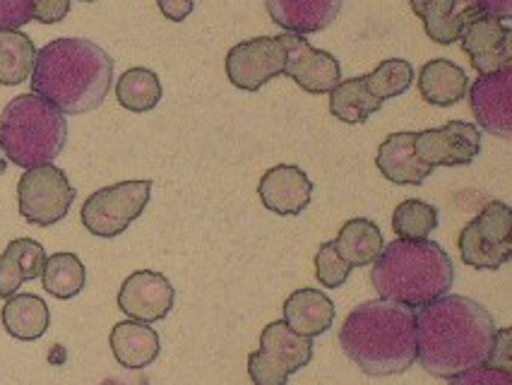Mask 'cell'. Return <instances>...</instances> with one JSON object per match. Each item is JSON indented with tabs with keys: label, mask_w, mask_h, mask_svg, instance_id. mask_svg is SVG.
<instances>
[{
	"label": "cell",
	"mask_w": 512,
	"mask_h": 385,
	"mask_svg": "<svg viewBox=\"0 0 512 385\" xmlns=\"http://www.w3.org/2000/svg\"><path fill=\"white\" fill-rule=\"evenodd\" d=\"M279 41L287 51L284 75L291 77L303 92L330 94L342 82V65L332 53L313 49L301 34L284 32L279 34Z\"/></svg>",
	"instance_id": "12"
},
{
	"label": "cell",
	"mask_w": 512,
	"mask_h": 385,
	"mask_svg": "<svg viewBox=\"0 0 512 385\" xmlns=\"http://www.w3.org/2000/svg\"><path fill=\"white\" fill-rule=\"evenodd\" d=\"M5 167H8V164H5V159L0 157V174H5Z\"/></svg>",
	"instance_id": "38"
},
{
	"label": "cell",
	"mask_w": 512,
	"mask_h": 385,
	"mask_svg": "<svg viewBox=\"0 0 512 385\" xmlns=\"http://www.w3.org/2000/svg\"><path fill=\"white\" fill-rule=\"evenodd\" d=\"M157 3L162 15L171 22H183L193 13V0H157Z\"/></svg>",
	"instance_id": "37"
},
{
	"label": "cell",
	"mask_w": 512,
	"mask_h": 385,
	"mask_svg": "<svg viewBox=\"0 0 512 385\" xmlns=\"http://www.w3.org/2000/svg\"><path fill=\"white\" fill-rule=\"evenodd\" d=\"M416 133H395L380 142L375 154V167L385 179L397 186H421L433 174L431 164L416 154Z\"/></svg>",
	"instance_id": "17"
},
{
	"label": "cell",
	"mask_w": 512,
	"mask_h": 385,
	"mask_svg": "<svg viewBox=\"0 0 512 385\" xmlns=\"http://www.w3.org/2000/svg\"><path fill=\"white\" fill-rule=\"evenodd\" d=\"M37 46L20 29H0V85H22L32 77Z\"/></svg>",
	"instance_id": "26"
},
{
	"label": "cell",
	"mask_w": 512,
	"mask_h": 385,
	"mask_svg": "<svg viewBox=\"0 0 512 385\" xmlns=\"http://www.w3.org/2000/svg\"><path fill=\"white\" fill-rule=\"evenodd\" d=\"M457 41L462 44V51L469 56V63L479 77L512 68V29L508 22L498 20V17L481 13L472 15L464 22Z\"/></svg>",
	"instance_id": "11"
},
{
	"label": "cell",
	"mask_w": 512,
	"mask_h": 385,
	"mask_svg": "<svg viewBox=\"0 0 512 385\" xmlns=\"http://www.w3.org/2000/svg\"><path fill=\"white\" fill-rule=\"evenodd\" d=\"M176 289L166 280V275L154 270H138L121 284L118 292V308L140 323L164 321L174 308Z\"/></svg>",
	"instance_id": "14"
},
{
	"label": "cell",
	"mask_w": 512,
	"mask_h": 385,
	"mask_svg": "<svg viewBox=\"0 0 512 385\" xmlns=\"http://www.w3.org/2000/svg\"><path fill=\"white\" fill-rule=\"evenodd\" d=\"M412 10L424 22V32L436 44H455L464 22L476 15L469 0H409Z\"/></svg>",
	"instance_id": "22"
},
{
	"label": "cell",
	"mask_w": 512,
	"mask_h": 385,
	"mask_svg": "<svg viewBox=\"0 0 512 385\" xmlns=\"http://www.w3.org/2000/svg\"><path fill=\"white\" fill-rule=\"evenodd\" d=\"M383 102L375 99L363 85V77H351V80L339 82L330 92V111L332 116L344 123H363L373 114H378Z\"/></svg>",
	"instance_id": "28"
},
{
	"label": "cell",
	"mask_w": 512,
	"mask_h": 385,
	"mask_svg": "<svg viewBox=\"0 0 512 385\" xmlns=\"http://www.w3.org/2000/svg\"><path fill=\"white\" fill-rule=\"evenodd\" d=\"M46 251L34 239H15L0 253V299H10L29 280H37L44 272Z\"/></svg>",
	"instance_id": "21"
},
{
	"label": "cell",
	"mask_w": 512,
	"mask_h": 385,
	"mask_svg": "<svg viewBox=\"0 0 512 385\" xmlns=\"http://www.w3.org/2000/svg\"><path fill=\"white\" fill-rule=\"evenodd\" d=\"M457 251L474 270H500L512 258V210L493 200L460 231Z\"/></svg>",
	"instance_id": "6"
},
{
	"label": "cell",
	"mask_w": 512,
	"mask_h": 385,
	"mask_svg": "<svg viewBox=\"0 0 512 385\" xmlns=\"http://www.w3.org/2000/svg\"><path fill=\"white\" fill-rule=\"evenodd\" d=\"M469 106L476 123L498 138H512V68L481 75L469 87Z\"/></svg>",
	"instance_id": "15"
},
{
	"label": "cell",
	"mask_w": 512,
	"mask_h": 385,
	"mask_svg": "<svg viewBox=\"0 0 512 385\" xmlns=\"http://www.w3.org/2000/svg\"><path fill=\"white\" fill-rule=\"evenodd\" d=\"M109 342L118 364L133 371L147 369V366L154 364V359L159 357V347H162L157 330L150 328V323L140 321H123L113 325Z\"/></svg>",
	"instance_id": "20"
},
{
	"label": "cell",
	"mask_w": 512,
	"mask_h": 385,
	"mask_svg": "<svg viewBox=\"0 0 512 385\" xmlns=\"http://www.w3.org/2000/svg\"><path fill=\"white\" fill-rule=\"evenodd\" d=\"M496 321L469 296H440L416 313V359L436 378H448L491 359Z\"/></svg>",
	"instance_id": "1"
},
{
	"label": "cell",
	"mask_w": 512,
	"mask_h": 385,
	"mask_svg": "<svg viewBox=\"0 0 512 385\" xmlns=\"http://www.w3.org/2000/svg\"><path fill=\"white\" fill-rule=\"evenodd\" d=\"M438 210L424 200H404L392 212V229L404 241L428 239L438 229Z\"/></svg>",
	"instance_id": "31"
},
{
	"label": "cell",
	"mask_w": 512,
	"mask_h": 385,
	"mask_svg": "<svg viewBox=\"0 0 512 385\" xmlns=\"http://www.w3.org/2000/svg\"><path fill=\"white\" fill-rule=\"evenodd\" d=\"M272 22L291 34L323 32L337 20L342 0H265Z\"/></svg>",
	"instance_id": "18"
},
{
	"label": "cell",
	"mask_w": 512,
	"mask_h": 385,
	"mask_svg": "<svg viewBox=\"0 0 512 385\" xmlns=\"http://www.w3.org/2000/svg\"><path fill=\"white\" fill-rule=\"evenodd\" d=\"M34 0H0V29H20L32 22Z\"/></svg>",
	"instance_id": "34"
},
{
	"label": "cell",
	"mask_w": 512,
	"mask_h": 385,
	"mask_svg": "<svg viewBox=\"0 0 512 385\" xmlns=\"http://www.w3.org/2000/svg\"><path fill=\"white\" fill-rule=\"evenodd\" d=\"M75 188L70 186L65 171L53 164L27 169L17 183V205L20 215L34 227H51L61 222L75 203Z\"/></svg>",
	"instance_id": "9"
},
{
	"label": "cell",
	"mask_w": 512,
	"mask_h": 385,
	"mask_svg": "<svg viewBox=\"0 0 512 385\" xmlns=\"http://www.w3.org/2000/svg\"><path fill=\"white\" fill-rule=\"evenodd\" d=\"M68 142V121L56 106L37 97L20 94L0 116V150L22 169L51 164Z\"/></svg>",
	"instance_id": "5"
},
{
	"label": "cell",
	"mask_w": 512,
	"mask_h": 385,
	"mask_svg": "<svg viewBox=\"0 0 512 385\" xmlns=\"http://www.w3.org/2000/svg\"><path fill=\"white\" fill-rule=\"evenodd\" d=\"M82 3H97V0H82Z\"/></svg>",
	"instance_id": "40"
},
{
	"label": "cell",
	"mask_w": 512,
	"mask_h": 385,
	"mask_svg": "<svg viewBox=\"0 0 512 385\" xmlns=\"http://www.w3.org/2000/svg\"><path fill=\"white\" fill-rule=\"evenodd\" d=\"M313 342L284 321L270 323L260 335V349L248 354V376L253 385H287L291 373L311 364Z\"/></svg>",
	"instance_id": "7"
},
{
	"label": "cell",
	"mask_w": 512,
	"mask_h": 385,
	"mask_svg": "<svg viewBox=\"0 0 512 385\" xmlns=\"http://www.w3.org/2000/svg\"><path fill=\"white\" fill-rule=\"evenodd\" d=\"M101 385H125V383H118V381H106V383H101Z\"/></svg>",
	"instance_id": "39"
},
{
	"label": "cell",
	"mask_w": 512,
	"mask_h": 385,
	"mask_svg": "<svg viewBox=\"0 0 512 385\" xmlns=\"http://www.w3.org/2000/svg\"><path fill=\"white\" fill-rule=\"evenodd\" d=\"M258 195L270 212L282 217L301 215L313 198V183L306 171L294 164H279L263 174Z\"/></svg>",
	"instance_id": "16"
},
{
	"label": "cell",
	"mask_w": 512,
	"mask_h": 385,
	"mask_svg": "<svg viewBox=\"0 0 512 385\" xmlns=\"http://www.w3.org/2000/svg\"><path fill=\"white\" fill-rule=\"evenodd\" d=\"M152 198V181H121L92 193L82 205V224L89 234L113 239L145 212Z\"/></svg>",
	"instance_id": "8"
},
{
	"label": "cell",
	"mask_w": 512,
	"mask_h": 385,
	"mask_svg": "<svg viewBox=\"0 0 512 385\" xmlns=\"http://www.w3.org/2000/svg\"><path fill=\"white\" fill-rule=\"evenodd\" d=\"M0 318H3V328L8 330V335L22 342L39 340L51 325L49 306L37 294L10 296L0 311Z\"/></svg>",
	"instance_id": "24"
},
{
	"label": "cell",
	"mask_w": 512,
	"mask_h": 385,
	"mask_svg": "<svg viewBox=\"0 0 512 385\" xmlns=\"http://www.w3.org/2000/svg\"><path fill=\"white\" fill-rule=\"evenodd\" d=\"M469 5L481 15L498 17V20H510L512 17V0H469Z\"/></svg>",
	"instance_id": "36"
},
{
	"label": "cell",
	"mask_w": 512,
	"mask_h": 385,
	"mask_svg": "<svg viewBox=\"0 0 512 385\" xmlns=\"http://www.w3.org/2000/svg\"><path fill=\"white\" fill-rule=\"evenodd\" d=\"M287 51L279 37H258L236 44L226 53V77L238 90L258 92L275 77L284 75Z\"/></svg>",
	"instance_id": "10"
},
{
	"label": "cell",
	"mask_w": 512,
	"mask_h": 385,
	"mask_svg": "<svg viewBox=\"0 0 512 385\" xmlns=\"http://www.w3.org/2000/svg\"><path fill=\"white\" fill-rule=\"evenodd\" d=\"M469 90V80L464 70L448 58L428 61L419 73V92L424 102L433 106H452L462 102Z\"/></svg>",
	"instance_id": "23"
},
{
	"label": "cell",
	"mask_w": 512,
	"mask_h": 385,
	"mask_svg": "<svg viewBox=\"0 0 512 385\" xmlns=\"http://www.w3.org/2000/svg\"><path fill=\"white\" fill-rule=\"evenodd\" d=\"M416 154L436 167H467L481 152V133L474 123L450 121L443 128L416 133Z\"/></svg>",
	"instance_id": "13"
},
{
	"label": "cell",
	"mask_w": 512,
	"mask_h": 385,
	"mask_svg": "<svg viewBox=\"0 0 512 385\" xmlns=\"http://www.w3.org/2000/svg\"><path fill=\"white\" fill-rule=\"evenodd\" d=\"M349 272L351 268L347 260L339 256L335 241H327V244L318 248V253H315V277H318V282L325 289L342 287L349 280Z\"/></svg>",
	"instance_id": "32"
},
{
	"label": "cell",
	"mask_w": 512,
	"mask_h": 385,
	"mask_svg": "<svg viewBox=\"0 0 512 385\" xmlns=\"http://www.w3.org/2000/svg\"><path fill=\"white\" fill-rule=\"evenodd\" d=\"M32 94L65 116L99 109L113 85V58L89 39L65 37L37 51Z\"/></svg>",
	"instance_id": "2"
},
{
	"label": "cell",
	"mask_w": 512,
	"mask_h": 385,
	"mask_svg": "<svg viewBox=\"0 0 512 385\" xmlns=\"http://www.w3.org/2000/svg\"><path fill=\"white\" fill-rule=\"evenodd\" d=\"M70 13V0H34L32 20L41 25H56L63 22Z\"/></svg>",
	"instance_id": "35"
},
{
	"label": "cell",
	"mask_w": 512,
	"mask_h": 385,
	"mask_svg": "<svg viewBox=\"0 0 512 385\" xmlns=\"http://www.w3.org/2000/svg\"><path fill=\"white\" fill-rule=\"evenodd\" d=\"M339 347L368 376L409 371L416 364V311L388 299L363 301L339 328Z\"/></svg>",
	"instance_id": "3"
},
{
	"label": "cell",
	"mask_w": 512,
	"mask_h": 385,
	"mask_svg": "<svg viewBox=\"0 0 512 385\" xmlns=\"http://www.w3.org/2000/svg\"><path fill=\"white\" fill-rule=\"evenodd\" d=\"M87 270L75 253H53L46 258L44 272H41V284L56 299H73L85 289Z\"/></svg>",
	"instance_id": "29"
},
{
	"label": "cell",
	"mask_w": 512,
	"mask_h": 385,
	"mask_svg": "<svg viewBox=\"0 0 512 385\" xmlns=\"http://www.w3.org/2000/svg\"><path fill=\"white\" fill-rule=\"evenodd\" d=\"M366 90L373 94L380 102H388V99L400 97L412 87L414 82V68L412 63L404 61V58H388L373 70V73L361 75Z\"/></svg>",
	"instance_id": "30"
},
{
	"label": "cell",
	"mask_w": 512,
	"mask_h": 385,
	"mask_svg": "<svg viewBox=\"0 0 512 385\" xmlns=\"http://www.w3.org/2000/svg\"><path fill=\"white\" fill-rule=\"evenodd\" d=\"M335 246L349 268H366L380 256L385 244L378 224L366 217H356L339 229Z\"/></svg>",
	"instance_id": "25"
},
{
	"label": "cell",
	"mask_w": 512,
	"mask_h": 385,
	"mask_svg": "<svg viewBox=\"0 0 512 385\" xmlns=\"http://www.w3.org/2000/svg\"><path fill=\"white\" fill-rule=\"evenodd\" d=\"M284 323L289 325L294 333L303 337H318L327 333L335 323V304L330 296L320 292V289H296L284 301Z\"/></svg>",
	"instance_id": "19"
},
{
	"label": "cell",
	"mask_w": 512,
	"mask_h": 385,
	"mask_svg": "<svg viewBox=\"0 0 512 385\" xmlns=\"http://www.w3.org/2000/svg\"><path fill=\"white\" fill-rule=\"evenodd\" d=\"M371 265V282L380 299L412 308L445 296L455 282L450 256L428 239L392 241Z\"/></svg>",
	"instance_id": "4"
},
{
	"label": "cell",
	"mask_w": 512,
	"mask_h": 385,
	"mask_svg": "<svg viewBox=\"0 0 512 385\" xmlns=\"http://www.w3.org/2000/svg\"><path fill=\"white\" fill-rule=\"evenodd\" d=\"M116 99L123 109L133 111V114H147L162 99V82L152 70L130 68L118 77Z\"/></svg>",
	"instance_id": "27"
},
{
	"label": "cell",
	"mask_w": 512,
	"mask_h": 385,
	"mask_svg": "<svg viewBox=\"0 0 512 385\" xmlns=\"http://www.w3.org/2000/svg\"><path fill=\"white\" fill-rule=\"evenodd\" d=\"M448 385H512V373L484 364L448 378Z\"/></svg>",
	"instance_id": "33"
}]
</instances>
